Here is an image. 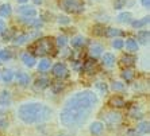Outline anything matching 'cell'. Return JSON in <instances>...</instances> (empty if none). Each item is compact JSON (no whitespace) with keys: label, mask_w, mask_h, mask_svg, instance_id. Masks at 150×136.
Segmentation results:
<instances>
[{"label":"cell","mask_w":150,"mask_h":136,"mask_svg":"<svg viewBox=\"0 0 150 136\" xmlns=\"http://www.w3.org/2000/svg\"><path fill=\"white\" fill-rule=\"evenodd\" d=\"M19 12L25 18H34L37 15V10L33 7H27V6H23V7L19 8Z\"/></svg>","instance_id":"obj_11"},{"label":"cell","mask_w":150,"mask_h":136,"mask_svg":"<svg viewBox=\"0 0 150 136\" xmlns=\"http://www.w3.org/2000/svg\"><path fill=\"white\" fill-rule=\"evenodd\" d=\"M69 18L68 16H59L58 18V23L59 25H68V23H69Z\"/></svg>","instance_id":"obj_41"},{"label":"cell","mask_w":150,"mask_h":136,"mask_svg":"<svg viewBox=\"0 0 150 136\" xmlns=\"http://www.w3.org/2000/svg\"><path fill=\"white\" fill-rule=\"evenodd\" d=\"M131 19H133V15L130 14V12H122V14H119L116 16V20L119 23H131Z\"/></svg>","instance_id":"obj_18"},{"label":"cell","mask_w":150,"mask_h":136,"mask_svg":"<svg viewBox=\"0 0 150 136\" xmlns=\"http://www.w3.org/2000/svg\"><path fill=\"white\" fill-rule=\"evenodd\" d=\"M134 76H135V72L130 67H126L125 70L122 72V78L126 81V82H130V81L134 80Z\"/></svg>","instance_id":"obj_16"},{"label":"cell","mask_w":150,"mask_h":136,"mask_svg":"<svg viewBox=\"0 0 150 136\" xmlns=\"http://www.w3.org/2000/svg\"><path fill=\"white\" fill-rule=\"evenodd\" d=\"M137 131H138L139 133H143V135L149 133V131H150V123H149V121H142V123H139V124L137 125Z\"/></svg>","instance_id":"obj_22"},{"label":"cell","mask_w":150,"mask_h":136,"mask_svg":"<svg viewBox=\"0 0 150 136\" xmlns=\"http://www.w3.org/2000/svg\"><path fill=\"white\" fill-rule=\"evenodd\" d=\"M65 88V85L62 84V82H53L52 84V89L54 93H58V92H61Z\"/></svg>","instance_id":"obj_35"},{"label":"cell","mask_w":150,"mask_h":136,"mask_svg":"<svg viewBox=\"0 0 150 136\" xmlns=\"http://www.w3.org/2000/svg\"><path fill=\"white\" fill-rule=\"evenodd\" d=\"M126 3H127V0H115V8L120 10V8H123L126 6Z\"/></svg>","instance_id":"obj_40"},{"label":"cell","mask_w":150,"mask_h":136,"mask_svg":"<svg viewBox=\"0 0 150 136\" xmlns=\"http://www.w3.org/2000/svg\"><path fill=\"white\" fill-rule=\"evenodd\" d=\"M12 10H11V6L10 4H3V6H0V15L4 18H7L11 15Z\"/></svg>","instance_id":"obj_26"},{"label":"cell","mask_w":150,"mask_h":136,"mask_svg":"<svg viewBox=\"0 0 150 136\" xmlns=\"http://www.w3.org/2000/svg\"><path fill=\"white\" fill-rule=\"evenodd\" d=\"M129 116H131L133 119L141 120V119L143 117V112L141 111V109H138L137 107H133V108L130 109V112H129Z\"/></svg>","instance_id":"obj_24"},{"label":"cell","mask_w":150,"mask_h":136,"mask_svg":"<svg viewBox=\"0 0 150 136\" xmlns=\"http://www.w3.org/2000/svg\"><path fill=\"white\" fill-rule=\"evenodd\" d=\"M22 61H23V63H25L26 66H28V67H33V66L35 65V58H34V55L28 54V53H25V54L22 55Z\"/></svg>","instance_id":"obj_17"},{"label":"cell","mask_w":150,"mask_h":136,"mask_svg":"<svg viewBox=\"0 0 150 136\" xmlns=\"http://www.w3.org/2000/svg\"><path fill=\"white\" fill-rule=\"evenodd\" d=\"M27 41H30L28 34H21V35H18V36H15V39H14L15 45H23V43H26Z\"/></svg>","instance_id":"obj_27"},{"label":"cell","mask_w":150,"mask_h":136,"mask_svg":"<svg viewBox=\"0 0 150 136\" xmlns=\"http://www.w3.org/2000/svg\"><path fill=\"white\" fill-rule=\"evenodd\" d=\"M58 136H65V135H58Z\"/></svg>","instance_id":"obj_47"},{"label":"cell","mask_w":150,"mask_h":136,"mask_svg":"<svg viewBox=\"0 0 150 136\" xmlns=\"http://www.w3.org/2000/svg\"><path fill=\"white\" fill-rule=\"evenodd\" d=\"M149 19L150 18L146 16V18H143V19H141V20H134V22H131V26H133L134 28H139V27H142V26L147 25V23H149Z\"/></svg>","instance_id":"obj_28"},{"label":"cell","mask_w":150,"mask_h":136,"mask_svg":"<svg viewBox=\"0 0 150 136\" xmlns=\"http://www.w3.org/2000/svg\"><path fill=\"white\" fill-rule=\"evenodd\" d=\"M98 96L91 90H83L73 94L65 101L59 113L61 124L67 128H77L83 125L98 105Z\"/></svg>","instance_id":"obj_1"},{"label":"cell","mask_w":150,"mask_h":136,"mask_svg":"<svg viewBox=\"0 0 150 136\" xmlns=\"http://www.w3.org/2000/svg\"><path fill=\"white\" fill-rule=\"evenodd\" d=\"M149 38H150L149 31L138 32V41H139V43H142V45H147V43H149Z\"/></svg>","instance_id":"obj_25"},{"label":"cell","mask_w":150,"mask_h":136,"mask_svg":"<svg viewBox=\"0 0 150 136\" xmlns=\"http://www.w3.org/2000/svg\"><path fill=\"white\" fill-rule=\"evenodd\" d=\"M93 34H95V35H98V36H101V35H104V34H105V28H104V26H101V25H96V26H93Z\"/></svg>","instance_id":"obj_32"},{"label":"cell","mask_w":150,"mask_h":136,"mask_svg":"<svg viewBox=\"0 0 150 136\" xmlns=\"http://www.w3.org/2000/svg\"><path fill=\"white\" fill-rule=\"evenodd\" d=\"M3 30H6V23H4V20L0 19V32L3 31Z\"/></svg>","instance_id":"obj_44"},{"label":"cell","mask_w":150,"mask_h":136,"mask_svg":"<svg viewBox=\"0 0 150 136\" xmlns=\"http://www.w3.org/2000/svg\"><path fill=\"white\" fill-rule=\"evenodd\" d=\"M59 7L69 14H80L84 11L83 0H59Z\"/></svg>","instance_id":"obj_4"},{"label":"cell","mask_w":150,"mask_h":136,"mask_svg":"<svg viewBox=\"0 0 150 136\" xmlns=\"http://www.w3.org/2000/svg\"><path fill=\"white\" fill-rule=\"evenodd\" d=\"M96 88H98V89H99V90H100L103 94H105L107 92H108V88H107V85L103 84V82H98V84H96Z\"/></svg>","instance_id":"obj_38"},{"label":"cell","mask_w":150,"mask_h":136,"mask_svg":"<svg viewBox=\"0 0 150 136\" xmlns=\"http://www.w3.org/2000/svg\"><path fill=\"white\" fill-rule=\"evenodd\" d=\"M33 1H34L35 4H41L42 3V0H33Z\"/></svg>","instance_id":"obj_45"},{"label":"cell","mask_w":150,"mask_h":136,"mask_svg":"<svg viewBox=\"0 0 150 136\" xmlns=\"http://www.w3.org/2000/svg\"><path fill=\"white\" fill-rule=\"evenodd\" d=\"M56 43L58 47H64V46L67 45V36L65 35H61V36H58V38L56 39Z\"/></svg>","instance_id":"obj_37"},{"label":"cell","mask_w":150,"mask_h":136,"mask_svg":"<svg viewBox=\"0 0 150 136\" xmlns=\"http://www.w3.org/2000/svg\"><path fill=\"white\" fill-rule=\"evenodd\" d=\"M95 69H96V61H95V58H89V60H87L85 62H84L83 70L85 72V73L92 74L95 72Z\"/></svg>","instance_id":"obj_10"},{"label":"cell","mask_w":150,"mask_h":136,"mask_svg":"<svg viewBox=\"0 0 150 136\" xmlns=\"http://www.w3.org/2000/svg\"><path fill=\"white\" fill-rule=\"evenodd\" d=\"M103 129H104V124L100 121H93L89 127V131L93 136H99L101 132H103Z\"/></svg>","instance_id":"obj_9"},{"label":"cell","mask_w":150,"mask_h":136,"mask_svg":"<svg viewBox=\"0 0 150 136\" xmlns=\"http://www.w3.org/2000/svg\"><path fill=\"white\" fill-rule=\"evenodd\" d=\"M22 22L25 23V25L30 26V27H34V28H39L42 27V22L39 19H33V18H23Z\"/></svg>","instance_id":"obj_15"},{"label":"cell","mask_w":150,"mask_h":136,"mask_svg":"<svg viewBox=\"0 0 150 136\" xmlns=\"http://www.w3.org/2000/svg\"><path fill=\"white\" fill-rule=\"evenodd\" d=\"M112 46L115 47V49H118V50H120L125 46V42H123L122 39H115L114 42H112Z\"/></svg>","instance_id":"obj_39"},{"label":"cell","mask_w":150,"mask_h":136,"mask_svg":"<svg viewBox=\"0 0 150 136\" xmlns=\"http://www.w3.org/2000/svg\"><path fill=\"white\" fill-rule=\"evenodd\" d=\"M141 3L145 8H149L150 7V0H141Z\"/></svg>","instance_id":"obj_43"},{"label":"cell","mask_w":150,"mask_h":136,"mask_svg":"<svg viewBox=\"0 0 150 136\" xmlns=\"http://www.w3.org/2000/svg\"><path fill=\"white\" fill-rule=\"evenodd\" d=\"M135 62H137L135 55L127 54V55H123L122 57V60H120V66H123V67H131Z\"/></svg>","instance_id":"obj_7"},{"label":"cell","mask_w":150,"mask_h":136,"mask_svg":"<svg viewBox=\"0 0 150 136\" xmlns=\"http://www.w3.org/2000/svg\"><path fill=\"white\" fill-rule=\"evenodd\" d=\"M33 53L38 57H43L53 51V41L50 38H41L30 47Z\"/></svg>","instance_id":"obj_3"},{"label":"cell","mask_w":150,"mask_h":136,"mask_svg":"<svg viewBox=\"0 0 150 136\" xmlns=\"http://www.w3.org/2000/svg\"><path fill=\"white\" fill-rule=\"evenodd\" d=\"M38 69L41 70V72H46V70L50 69V61L49 60H42L41 62H39L38 65Z\"/></svg>","instance_id":"obj_31"},{"label":"cell","mask_w":150,"mask_h":136,"mask_svg":"<svg viewBox=\"0 0 150 136\" xmlns=\"http://www.w3.org/2000/svg\"><path fill=\"white\" fill-rule=\"evenodd\" d=\"M103 53V46L101 45H92L91 49H89V54H91L92 58H98L99 55H101Z\"/></svg>","instance_id":"obj_19"},{"label":"cell","mask_w":150,"mask_h":136,"mask_svg":"<svg viewBox=\"0 0 150 136\" xmlns=\"http://www.w3.org/2000/svg\"><path fill=\"white\" fill-rule=\"evenodd\" d=\"M103 117H104V121L107 124H110V125H116V124H119V123L122 121V115L116 111L107 112Z\"/></svg>","instance_id":"obj_6"},{"label":"cell","mask_w":150,"mask_h":136,"mask_svg":"<svg viewBox=\"0 0 150 136\" xmlns=\"http://www.w3.org/2000/svg\"><path fill=\"white\" fill-rule=\"evenodd\" d=\"M11 51L10 50H0V61H7L11 58Z\"/></svg>","instance_id":"obj_34"},{"label":"cell","mask_w":150,"mask_h":136,"mask_svg":"<svg viewBox=\"0 0 150 136\" xmlns=\"http://www.w3.org/2000/svg\"><path fill=\"white\" fill-rule=\"evenodd\" d=\"M70 42H72V46H73V47L79 49V47H83V46L85 45V42H87V39L84 38V36H80V35H79V36H74V38L72 39Z\"/></svg>","instance_id":"obj_23"},{"label":"cell","mask_w":150,"mask_h":136,"mask_svg":"<svg viewBox=\"0 0 150 136\" xmlns=\"http://www.w3.org/2000/svg\"><path fill=\"white\" fill-rule=\"evenodd\" d=\"M0 34H1V36H3V39L6 42H7V41H11L12 36H14V31H12V30H3Z\"/></svg>","instance_id":"obj_33"},{"label":"cell","mask_w":150,"mask_h":136,"mask_svg":"<svg viewBox=\"0 0 150 136\" xmlns=\"http://www.w3.org/2000/svg\"><path fill=\"white\" fill-rule=\"evenodd\" d=\"M53 111L41 102H27L19 107L18 117L25 124H39L52 119Z\"/></svg>","instance_id":"obj_2"},{"label":"cell","mask_w":150,"mask_h":136,"mask_svg":"<svg viewBox=\"0 0 150 136\" xmlns=\"http://www.w3.org/2000/svg\"><path fill=\"white\" fill-rule=\"evenodd\" d=\"M1 78H3L4 82H11L12 81V78H14V73H12V70H6L3 73V76H1Z\"/></svg>","instance_id":"obj_30"},{"label":"cell","mask_w":150,"mask_h":136,"mask_svg":"<svg viewBox=\"0 0 150 136\" xmlns=\"http://www.w3.org/2000/svg\"><path fill=\"white\" fill-rule=\"evenodd\" d=\"M7 127H8V123L6 121V120H3V119L0 120V128L4 129V128H7Z\"/></svg>","instance_id":"obj_42"},{"label":"cell","mask_w":150,"mask_h":136,"mask_svg":"<svg viewBox=\"0 0 150 136\" xmlns=\"http://www.w3.org/2000/svg\"><path fill=\"white\" fill-rule=\"evenodd\" d=\"M126 49L129 50V51H131V53L138 51V42L133 38H129L127 41H126Z\"/></svg>","instance_id":"obj_20"},{"label":"cell","mask_w":150,"mask_h":136,"mask_svg":"<svg viewBox=\"0 0 150 136\" xmlns=\"http://www.w3.org/2000/svg\"><path fill=\"white\" fill-rule=\"evenodd\" d=\"M11 102H12V100H11L10 92H7V90L1 92V94H0V105L1 107H10Z\"/></svg>","instance_id":"obj_12"},{"label":"cell","mask_w":150,"mask_h":136,"mask_svg":"<svg viewBox=\"0 0 150 136\" xmlns=\"http://www.w3.org/2000/svg\"><path fill=\"white\" fill-rule=\"evenodd\" d=\"M49 84H50V81L47 78H38L34 84V89L35 90H43V89H46V88L49 86Z\"/></svg>","instance_id":"obj_14"},{"label":"cell","mask_w":150,"mask_h":136,"mask_svg":"<svg viewBox=\"0 0 150 136\" xmlns=\"http://www.w3.org/2000/svg\"><path fill=\"white\" fill-rule=\"evenodd\" d=\"M52 73H53L54 77L62 80V78H67L68 74H69V72H68V67H67L65 63H56L52 69Z\"/></svg>","instance_id":"obj_5"},{"label":"cell","mask_w":150,"mask_h":136,"mask_svg":"<svg viewBox=\"0 0 150 136\" xmlns=\"http://www.w3.org/2000/svg\"><path fill=\"white\" fill-rule=\"evenodd\" d=\"M103 63H104L105 66L111 67L115 63V55L111 54V53H105L104 55H103Z\"/></svg>","instance_id":"obj_21"},{"label":"cell","mask_w":150,"mask_h":136,"mask_svg":"<svg viewBox=\"0 0 150 136\" xmlns=\"http://www.w3.org/2000/svg\"><path fill=\"white\" fill-rule=\"evenodd\" d=\"M108 105L112 107V108H123L126 105V102L122 97H119V96H112V97L108 100Z\"/></svg>","instance_id":"obj_8"},{"label":"cell","mask_w":150,"mask_h":136,"mask_svg":"<svg viewBox=\"0 0 150 136\" xmlns=\"http://www.w3.org/2000/svg\"><path fill=\"white\" fill-rule=\"evenodd\" d=\"M123 32L120 31V30H118V28H107L105 30V35L107 36H120Z\"/></svg>","instance_id":"obj_29"},{"label":"cell","mask_w":150,"mask_h":136,"mask_svg":"<svg viewBox=\"0 0 150 136\" xmlns=\"http://www.w3.org/2000/svg\"><path fill=\"white\" fill-rule=\"evenodd\" d=\"M111 88H112V90L120 92V90H123V89H125V84H122V82H118V81H115V82H112Z\"/></svg>","instance_id":"obj_36"},{"label":"cell","mask_w":150,"mask_h":136,"mask_svg":"<svg viewBox=\"0 0 150 136\" xmlns=\"http://www.w3.org/2000/svg\"><path fill=\"white\" fill-rule=\"evenodd\" d=\"M19 3H26V1H28V0H18Z\"/></svg>","instance_id":"obj_46"},{"label":"cell","mask_w":150,"mask_h":136,"mask_svg":"<svg viewBox=\"0 0 150 136\" xmlns=\"http://www.w3.org/2000/svg\"><path fill=\"white\" fill-rule=\"evenodd\" d=\"M16 81L18 84L21 85V86H27L28 82H30V77H28V74L26 73H22V72H19V73H16Z\"/></svg>","instance_id":"obj_13"}]
</instances>
